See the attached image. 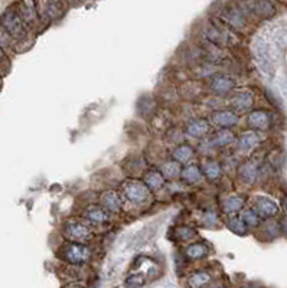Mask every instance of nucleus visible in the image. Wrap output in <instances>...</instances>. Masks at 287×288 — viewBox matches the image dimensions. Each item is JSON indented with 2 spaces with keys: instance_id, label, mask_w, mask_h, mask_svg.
Returning a JSON list of instances; mask_svg holds the SVG:
<instances>
[{
  "instance_id": "6ab92c4d",
  "label": "nucleus",
  "mask_w": 287,
  "mask_h": 288,
  "mask_svg": "<svg viewBox=\"0 0 287 288\" xmlns=\"http://www.w3.org/2000/svg\"><path fill=\"white\" fill-rule=\"evenodd\" d=\"M209 279H211V277H209L208 272H204V271L197 272L189 278V285H190V288H201L204 287L205 284H208Z\"/></svg>"
},
{
  "instance_id": "cd10ccee",
  "label": "nucleus",
  "mask_w": 287,
  "mask_h": 288,
  "mask_svg": "<svg viewBox=\"0 0 287 288\" xmlns=\"http://www.w3.org/2000/svg\"><path fill=\"white\" fill-rule=\"evenodd\" d=\"M162 171H163V175H165L166 178H175V176H178L179 175L180 169H179L178 163H173V161H172V163L165 164Z\"/></svg>"
},
{
  "instance_id": "f257e3e1",
  "label": "nucleus",
  "mask_w": 287,
  "mask_h": 288,
  "mask_svg": "<svg viewBox=\"0 0 287 288\" xmlns=\"http://www.w3.org/2000/svg\"><path fill=\"white\" fill-rule=\"evenodd\" d=\"M3 29L9 33L10 36L15 38H22L25 35V26H23V19L15 10H9L5 13L3 19H2Z\"/></svg>"
},
{
  "instance_id": "4be33fe9",
  "label": "nucleus",
  "mask_w": 287,
  "mask_h": 288,
  "mask_svg": "<svg viewBox=\"0 0 287 288\" xmlns=\"http://www.w3.org/2000/svg\"><path fill=\"white\" fill-rule=\"evenodd\" d=\"M201 178H202V175H201V171L197 166H189L182 171V179L186 180L189 183H195V182L201 180Z\"/></svg>"
},
{
  "instance_id": "9b49d317",
  "label": "nucleus",
  "mask_w": 287,
  "mask_h": 288,
  "mask_svg": "<svg viewBox=\"0 0 287 288\" xmlns=\"http://www.w3.org/2000/svg\"><path fill=\"white\" fill-rule=\"evenodd\" d=\"M156 229H153V226L150 225L148 228H143L140 232L136 234V237L133 238V247L134 248H139V247H143L146 242H149V239L152 238L155 235Z\"/></svg>"
},
{
  "instance_id": "473e14b6",
  "label": "nucleus",
  "mask_w": 287,
  "mask_h": 288,
  "mask_svg": "<svg viewBox=\"0 0 287 288\" xmlns=\"http://www.w3.org/2000/svg\"><path fill=\"white\" fill-rule=\"evenodd\" d=\"M204 222L205 223H215L217 222V215L215 213H207L205 215V218H204Z\"/></svg>"
},
{
  "instance_id": "5701e85b",
  "label": "nucleus",
  "mask_w": 287,
  "mask_h": 288,
  "mask_svg": "<svg viewBox=\"0 0 287 288\" xmlns=\"http://www.w3.org/2000/svg\"><path fill=\"white\" fill-rule=\"evenodd\" d=\"M192 154H194V151H192L190 147H188V146H180V147L175 150L173 157L178 160L179 163H186V161H189V159L192 157Z\"/></svg>"
},
{
  "instance_id": "dca6fc26",
  "label": "nucleus",
  "mask_w": 287,
  "mask_h": 288,
  "mask_svg": "<svg viewBox=\"0 0 287 288\" xmlns=\"http://www.w3.org/2000/svg\"><path fill=\"white\" fill-rule=\"evenodd\" d=\"M258 143V136L254 131H246L240 137V147L244 150L253 149Z\"/></svg>"
},
{
  "instance_id": "a211bd4d",
  "label": "nucleus",
  "mask_w": 287,
  "mask_h": 288,
  "mask_svg": "<svg viewBox=\"0 0 287 288\" xmlns=\"http://www.w3.org/2000/svg\"><path fill=\"white\" fill-rule=\"evenodd\" d=\"M244 205V198L243 196H232V198H228L224 203V210L227 213H234L240 209L243 208Z\"/></svg>"
},
{
  "instance_id": "7c9ffc66",
  "label": "nucleus",
  "mask_w": 287,
  "mask_h": 288,
  "mask_svg": "<svg viewBox=\"0 0 287 288\" xmlns=\"http://www.w3.org/2000/svg\"><path fill=\"white\" fill-rule=\"evenodd\" d=\"M178 235L179 238L183 239V241H186V239H190L194 237V231L189 228H179L178 229Z\"/></svg>"
},
{
  "instance_id": "e433bc0d",
  "label": "nucleus",
  "mask_w": 287,
  "mask_h": 288,
  "mask_svg": "<svg viewBox=\"0 0 287 288\" xmlns=\"http://www.w3.org/2000/svg\"><path fill=\"white\" fill-rule=\"evenodd\" d=\"M284 209H286V212H287V199L284 200Z\"/></svg>"
},
{
  "instance_id": "39448f33",
  "label": "nucleus",
  "mask_w": 287,
  "mask_h": 288,
  "mask_svg": "<svg viewBox=\"0 0 287 288\" xmlns=\"http://www.w3.org/2000/svg\"><path fill=\"white\" fill-rule=\"evenodd\" d=\"M65 234L68 238L74 239V241H85L91 237L89 229L78 222H68L65 226Z\"/></svg>"
},
{
  "instance_id": "2f4dec72",
  "label": "nucleus",
  "mask_w": 287,
  "mask_h": 288,
  "mask_svg": "<svg viewBox=\"0 0 287 288\" xmlns=\"http://www.w3.org/2000/svg\"><path fill=\"white\" fill-rule=\"evenodd\" d=\"M9 45L10 35L3 28H0V46H9Z\"/></svg>"
},
{
  "instance_id": "20e7f679",
  "label": "nucleus",
  "mask_w": 287,
  "mask_h": 288,
  "mask_svg": "<svg viewBox=\"0 0 287 288\" xmlns=\"http://www.w3.org/2000/svg\"><path fill=\"white\" fill-rule=\"evenodd\" d=\"M278 206L277 203L271 199L260 196L256 199V213L258 215V218H271L274 215H277Z\"/></svg>"
},
{
  "instance_id": "2eb2a0df",
  "label": "nucleus",
  "mask_w": 287,
  "mask_h": 288,
  "mask_svg": "<svg viewBox=\"0 0 287 288\" xmlns=\"http://www.w3.org/2000/svg\"><path fill=\"white\" fill-rule=\"evenodd\" d=\"M234 107L238 109H247L253 104V95L250 92H240L232 98Z\"/></svg>"
},
{
  "instance_id": "9d476101",
  "label": "nucleus",
  "mask_w": 287,
  "mask_h": 288,
  "mask_svg": "<svg viewBox=\"0 0 287 288\" xmlns=\"http://www.w3.org/2000/svg\"><path fill=\"white\" fill-rule=\"evenodd\" d=\"M225 20H227L228 23L231 25V26H234V28H237V29H241V28H244V25H246V19H244V15H243V12L238 9H229L225 13Z\"/></svg>"
},
{
  "instance_id": "4468645a",
  "label": "nucleus",
  "mask_w": 287,
  "mask_h": 288,
  "mask_svg": "<svg viewBox=\"0 0 287 288\" xmlns=\"http://www.w3.org/2000/svg\"><path fill=\"white\" fill-rule=\"evenodd\" d=\"M101 202H103V205L107 209H110L111 212H117V210H120V208H121V200H120L119 196H117L116 193H113V192L104 193V196L101 198Z\"/></svg>"
},
{
  "instance_id": "c756f323",
  "label": "nucleus",
  "mask_w": 287,
  "mask_h": 288,
  "mask_svg": "<svg viewBox=\"0 0 287 288\" xmlns=\"http://www.w3.org/2000/svg\"><path fill=\"white\" fill-rule=\"evenodd\" d=\"M46 6H48V10H46V12H48V15H50L52 19H57L61 13H62V12H58V9H57V8H60L61 3H57V2H55V3H48Z\"/></svg>"
},
{
  "instance_id": "c85d7f7f",
  "label": "nucleus",
  "mask_w": 287,
  "mask_h": 288,
  "mask_svg": "<svg viewBox=\"0 0 287 288\" xmlns=\"http://www.w3.org/2000/svg\"><path fill=\"white\" fill-rule=\"evenodd\" d=\"M143 285H145V278L141 275H131L126 281L127 288H141Z\"/></svg>"
},
{
  "instance_id": "f8f14e48",
  "label": "nucleus",
  "mask_w": 287,
  "mask_h": 288,
  "mask_svg": "<svg viewBox=\"0 0 287 288\" xmlns=\"http://www.w3.org/2000/svg\"><path fill=\"white\" fill-rule=\"evenodd\" d=\"M208 131V124L204 120H194L188 126V134L192 137H202Z\"/></svg>"
},
{
  "instance_id": "412c9836",
  "label": "nucleus",
  "mask_w": 287,
  "mask_h": 288,
  "mask_svg": "<svg viewBox=\"0 0 287 288\" xmlns=\"http://www.w3.org/2000/svg\"><path fill=\"white\" fill-rule=\"evenodd\" d=\"M207 252H208V248L204 244H194V245H190L186 249V255H188L189 258L194 259L202 258L204 255H207Z\"/></svg>"
},
{
  "instance_id": "393cba45",
  "label": "nucleus",
  "mask_w": 287,
  "mask_h": 288,
  "mask_svg": "<svg viewBox=\"0 0 287 288\" xmlns=\"http://www.w3.org/2000/svg\"><path fill=\"white\" fill-rule=\"evenodd\" d=\"M204 171L209 179H218L221 176V167L215 161H208L204 164Z\"/></svg>"
},
{
  "instance_id": "423d86ee",
  "label": "nucleus",
  "mask_w": 287,
  "mask_h": 288,
  "mask_svg": "<svg viewBox=\"0 0 287 288\" xmlns=\"http://www.w3.org/2000/svg\"><path fill=\"white\" fill-rule=\"evenodd\" d=\"M248 124L254 129L266 130L270 126V116L266 111H261V109L253 111L248 116Z\"/></svg>"
},
{
  "instance_id": "f704fd0d",
  "label": "nucleus",
  "mask_w": 287,
  "mask_h": 288,
  "mask_svg": "<svg viewBox=\"0 0 287 288\" xmlns=\"http://www.w3.org/2000/svg\"><path fill=\"white\" fill-rule=\"evenodd\" d=\"M5 60V53H3V50H2V48H0V62Z\"/></svg>"
},
{
  "instance_id": "0eeeda50",
  "label": "nucleus",
  "mask_w": 287,
  "mask_h": 288,
  "mask_svg": "<svg viewBox=\"0 0 287 288\" xmlns=\"http://www.w3.org/2000/svg\"><path fill=\"white\" fill-rule=\"evenodd\" d=\"M212 120L219 127H232L238 123V116L231 111H219L214 114Z\"/></svg>"
},
{
  "instance_id": "6e6552de",
  "label": "nucleus",
  "mask_w": 287,
  "mask_h": 288,
  "mask_svg": "<svg viewBox=\"0 0 287 288\" xmlns=\"http://www.w3.org/2000/svg\"><path fill=\"white\" fill-rule=\"evenodd\" d=\"M211 88L218 94H227L234 88V81L224 75H218L211 82Z\"/></svg>"
},
{
  "instance_id": "bb28decb",
  "label": "nucleus",
  "mask_w": 287,
  "mask_h": 288,
  "mask_svg": "<svg viewBox=\"0 0 287 288\" xmlns=\"http://www.w3.org/2000/svg\"><path fill=\"white\" fill-rule=\"evenodd\" d=\"M232 140H234L232 133H229V131H219L217 137H215L214 141H212V144H217V146H225V144H228V143H231Z\"/></svg>"
},
{
  "instance_id": "a878e982",
  "label": "nucleus",
  "mask_w": 287,
  "mask_h": 288,
  "mask_svg": "<svg viewBox=\"0 0 287 288\" xmlns=\"http://www.w3.org/2000/svg\"><path fill=\"white\" fill-rule=\"evenodd\" d=\"M243 222L246 223V226H257L258 222H260V218H258V215L256 213V210H253V209H250V210H246L244 213H243Z\"/></svg>"
},
{
  "instance_id": "c9c22d12",
  "label": "nucleus",
  "mask_w": 287,
  "mask_h": 288,
  "mask_svg": "<svg viewBox=\"0 0 287 288\" xmlns=\"http://www.w3.org/2000/svg\"><path fill=\"white\" fill-rule=\"evenodd\" d=\"M70 288H82V287H81V285H71Z\"/></svg>"
},
{
  "instance_id": "7ed1b4c3",
  "label": "nucleus",
  "mask_w": 287,
  "mask_h": 288,
  "mask_svg": "<svg viewBox=\"0 0 287 288\" xmlns=\"http://www.w3.org/2000/svg\"><path fill=\"white\" fill-rule=\"evenodd\" d=\"M65 258L72 264H82L89 257V251L87 247L79 245V244H70L65 247Z\"/></svg>"
},
{
  "instance_id": "72a5a7b5",
  "label": "nucleus",
  "mask_w": 287,
  "mask_h": 288,
  "mask_svg": "<svg viewBox=\"0 0 287 288\" xmlns=\"http://www.w3.org/2000/svg\"><path fill=\"white\" fill-rule=\"evenodd\" d=\"M283 229H284V232H287V219L283 220Z\"/></svg>"
},
{
  "instance_id": "ddd939ff",
  "label": "nucleus",
  "mask_w": 287,
  "mask_h": 288,
  "mask_svg": "<svg viewBox=\"0 0 287 288\" xmlns=\"http://www.w3.org/2000/svg\"><path fill=\"white\" fill-rule=\"evenodd\" d=\"M250 6L261 18H270L274 13V6L270 2H254V3H250Z\"/></svg>"
},
{
  "instance_id": "1a4fd4ad",
  "label": "nucleus",
  "mask_w": 287,
  "mask_h": 288,
  "mask_svg": "<svg viewBox=\"0 0 287 288\" xmlns=\"http://www.w3.org/2000/svg\"><path fill=\"white\" fill-rule=\"evenodd\" d=\"M240 176H241V179L250 183V185L254 183L258 176L257 164L254 161H248L246 164H243L241 169H240Z\"/></svg>"
},
{
  "instance_id": "aec40b11",
  "label": "nucleus",
  "mask_w": 287,
  "mask_h": 288,
  "mask_svg": "<svg viewBox=\"0 0 287 288\" xmlns=\"http://www.w3.org/2000/svg\"><path fill=\"white\" fill-rule=\"evenodd\" d=\"M145 182H146V186L150 189H160L163 186V176L158 171H150Z\"/></svg>"
},
{
  "instance_id": "f3484780",
  "label": "nucleus",
  "mask_w": 287,
  "mask_h": 288,
  "mask_svg": "<svg viewBox=\"0 0 287 288\" xmlns=\"http://www.w3.org/2000/svg\"><path fill=\"white\" fill-rule=\"evenodd\" d=\"M85 216L89 219L91 222H97V223H103L109 220V215L100 208H91L85 212Z\"/></svg>"
},
{
  "instance_id": "b1692460",
  "label": "nucleus",
  "mask_w": 287,
  "mask_h": 288,
  "mask_svg": "<svg viewBox=\"0 0 287 288\" xmlns=\"http://www.w3.org/2000/svg\"><path fill=\"white\" fill-rule=\"evenodd\" d=\"M228 228L231 229L232 232L238 234V235H244L247 226H246V223L243 222V219L234 216V218H229V220H228Z\"/></svg>"
},
{
  "instance_id": "f03ea898",
  "label": "nucleus",
  "mask_w": 287,
  "mask_h": 288,
  "mask_svg": "<svg viewBox=\"0 0 287 288\" xmlns=\"http://www.w3.org/2000/svg\"><path fill=\"white\" fill-rule=\"evenodd\" d=\"M123 192H124V196L136 205L143 203L149 198L148 186L140 182H127L123 188Z\"/></svg>"
}]
</instances>
